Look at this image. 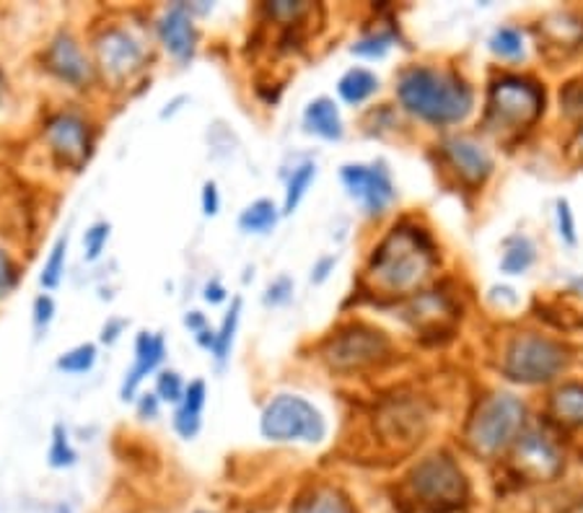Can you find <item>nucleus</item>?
Listing matches in <instances>:
<instances>
[{
  "label": "nucleus",
  "instance_id": "1a4fd4ad",
  "mask_svg": "<svg viewBox=\"0 0 583 513\" xmlns=\"http://www.w3.org/2000/svg\"><path fill=\"white\" fill-rule=\"evenodd\" d=\"M343 182L369 213H381L394 200V187L384 166H345Z\"/></svg>",
  "mask_w": 583,
  "mask_h": 513
},
{
  "label": "nucleus",
  "instance_id": "f03ea898",
  "mask_svg": "<svg viewBox=\"0 0 583 513\" xmlns=\"http://www.w3.org/2000/svg\"><path fill=\"white\" fill-rule=\"evenodd\" d=\"M436 265L434 244L421 228H394L371 259V272L392 293L415 291Z\"/></svg>",
  "mask_w": 583,
  "mask_h": 513
},
{
  "label": "nucleus",
  "instance_id": "6e6552de",
  "mask_svg": "<svg viewBox=\"0 0 583 513\" xmlns=\"http://www.w3.org/2000/svg\"><path fill=\"white\" fill-rule=\"evenodd\" d=\"M329 366L340 368V371H352V368H363L371 364H379L389 356V339L384 332L366 327V324H350L337 332L327 343Z\"/></svg>",
  "mask_w": 583,
  "mask_h": 513
},
{
  "label": "nucleus",
  "instance_id": "a19ab883",
  "mask_svg": "<svg viewBox=\"0 0 583 513\" xmlns=\"http://www.w3.org/2000/svg\"><path fill=\"white\" fill-rule=\"evenodd\" d=\"M141 413L143 415H156V400H154V397H150V400H143V404H141Z\"/></svg>",
  "mask_w": 583,
  "mask_h": 513
},
{
  "label": "nucleus",
  "instance_id": "6ab92c4d",
  "mask_svg": "<svg viewBox=\"0 0 583 513\" xmlns=\"http://www.w3.org/2000/svg\"><path fill=\"white\" fill-rule=\"evenodd\" d=\"M304 120H306V127L312 130V133L322 135V138L337 141L343 135L340 112H337V107L329 99L312 101L304 114Z\"/></svg>",
  "mask_w": 583,
  "mask_h": 513
},
{
  "label": "nucleus",
  "instance_id": "f8f14e48",
  "mask_svg": "<svg viewBox=\"0 0 583 513\" xmlns=\"http://www.w3.org/2000/svg\"><path fill=\"white\" fill-rule=\"evenodd\" d=\"M426 413L415 402H397L379 415V428L389 440L397 444H415L426 428Z\"/></svg>",
  "mask_w": 583,
  "mask_h": 513
},
{
  "label": "nucleus",
  "instance_id": "2f4dec72",
  "mask_svg": "<svg viewBox=\"0 0 583 513\" xmlns=\"http://www.w3.org/2000/svg\"><path fill=\"white\" fill-rule=\"evenodd\" d=\"M74 459H76V454L74 449H70L68 436H65V431L57 425L53 449H49V461H53V467H68V465H74Z\"/></svg>",
  "mask_w": 583,
  "mask_h": 513
},
{
  "label": "nucleus",
  "instance_id": "7c9ffc66",
  "mask_svg": "<svg viewBox=\"0 0 583 513\" xmlns=\"http://www.w3.org/2000/svg\"><path fill=\"white\" fill-rule=\"evenodd\" d=\"M491 47L501 57H518L524 53V40L516 29H501V32H495Z\"/></svg>",
  "mask_w": 583,
  "mask_h": 513
},
{
  "label": "nucleus",
  "instance_id": "58836bf2",
  "mask_svg": "<svg viewBox=\"0 0 583 513\" xmlns=\"http://www.w3.org/2000/svg\"><path fill=\"white\" fill-rule=\"evenodd\" d=\"M203 208H205V215H215V213H218V192H215V185L213 182L205 185Z\"/></svg>",
  "mask_w": 583,
  "mask_h": 513
},
{
  "label": "nucleus",
  "instance_id": "9b49d317",
  "mask_svg": "<svg viewBox=\"0 0 583 513\" xmlns=\"http://www.w3.org/2000/svg\"><path fill=\"white\" fill-rule=\"evenodd\" d=\"M516 465L531 480H552L563 469V461H560L556 446L545 436H537V433H529V436L518 440Z\"/></svg>",
  "mask_w": 583,
  "mask_h": 513
},
{
  "label": "nucleus",
  "instance_id": "9d476101",
  "mask_svg": "<svg viewBox=\"0 0 583 513\" xmlns=\"http://www.w3.org/2000/svg\"><path fill=\"white\" fill-rule=\"evenodd\" d=\"M47 141L55 156L68 166H81L89 156V130L76 114H57L47 122Z\"/></svg>",
  "mask_w": 583,
  "mask_h": 513
},
{
  "label": "nucleus",
  "instance_id": "37998d69",
  "mask_svg": "<svg viewBox=\"0 0 583 513\" xmlns=\"http://www.w3.org/2000/svg\"><path fill=\"white\" fill-rule=\"evenodd\" d=\"M573 148H575V154H579V158H581V161H583V133L579 135V138H575Z\"/></svg>",
  "mask_w": 583,
  "mask_h": 513
},
{
  "label": "nucleus",
  "instance_id": "5701e85b",
  "mask_svg": "<svg viewBox=\"0 0 583 513\" xmlns=\"http://www.w3.org/2000/svg\"><path fill=\"white\" fill-rule=\"evenodd\" d=\"M552 413L563 423H583V387L568 384L552 397Z\"/></svg>",
  "mask_w": 583,
  "mask_h": 513
},
{
  "label": "nucleus",
  "instance_id": "79ce46f5",
  "mask_svg": "<svg viewBox=\"0 0 583 513\" xmlns=\"http://www.w3.org/2000/svg\"><path fill=\"white\" fill-rule=\"evenodd\" d=\"M187 324H190V327H194V330H200V327H203V320H200L198 312H194V314L187 316Z\"/></svg>",
  "mask_w": 583,
  "mask_h": 513
},
{
  "label": "nucleus",
  "instance_id": "cd10ccee",
  "mask_svg": "<svg viewBox=\"0 0 583 513\" xmlns=\"http://www.w3.org/2000/svg\"><path fill=\"white\" fill-rule=\"evenodd\" d=\"M65 249H68V236H60L55 242L53 252H49V259L45 263V270H42V286L45 288H55L60 283L63 267H65Z\"/></svg>",
  "mask_w": 583,
  "mask_h": 513
},
{
  "label": "nucleus",
  "instance_id": "4be33fe9",
  "mask_svg": "<svg viewBox=\"0 0 583 513\" xmlns=\"http://www.w3.org/2000/svg\"><path fill=\"white\" fill-rule=\"evenodd\" d=\"M377 89H379L377 76L363 68L350 70V74H345L340 81V97L348 101V104H361V101L369 99Z\"/></svg>",
  "mask_w": 583,
  "mask_h": 513
},
{
  "label": "nucleus",
  "instance_id": "72a5a7b5",
  "mask_svg": "<svg viewBox=\"0 0 583 513\" xmlns=\"http://www.w3.org/2000/svg\"><path fill=\"white\" fill-rule=\"evenodd\" d=\"M106 236H110V226L106 223H97L91 231H86V252H89V259H97L99 252L106 244Z\"/></svg>",
  "mask_w": 583,
  "mask_h": 513
},
{
  "label": "nucleus",
  "instance_id": "e433bc0d",
  "mask_svg": "<svg viewBox=\"0 0 583 513\" xmlns=\"http://www.w3.org/2000/svg\"><path fill=\"white\" fill-rule=\"evenodd\" d=\"M558 219H560V234H565L568 242H575V234H573V215H571V208H568V202H558Z\"/></svg>",
  "mask_w": 583,
  "mask_h": 513
},
{
  "label": "nucleus",
  "instance_id": "a878e982",
  "mask_svg": "<svg viewBox=\"0 0 583 513\" xmlns=\"http://www.w3.org/2000/svg\"><path fill=\"white\" fill-rule=\"evenodd\" d=\"M316 177V166L314 164H304L299 171H293L291 182H288V192H285V213L296 211V205L304 198L306 187L312 185V179Z\"/></svg>",
  "mask_w": 583,
  "mask_h": 513
},
{
  "label": "nucleus",
  "instance_id": "2eb2a0df",
  "mask_svg": "<svg viewBox=\"0 0 583 513\" xmlns=\"http://www.w3.org/2000/svg\"><path fill=\"white\" fill-rule=\"evenodd\" d=\"M47 63L53 74L74 86H83L91 78L89 60H86L81 47H78V42L70 37V34H60V37L49 45Z\"/></svg>",
  "mask_w": 583,
  "mask_h": 513
},
{
  "label": "nucleus",
  "instance_id": "473e14b6",
  "mask_svg": "<svg viewBox=\"0 0 583 513\" xmlns=\"http://www.w3.org/2000/svg\"><path fill=\"white\" fill-rule=\"evenodd\" d=\"M158 397L167 402H179L182 400V381L175 371H164L158 376Z\"/></svg>",
  "mask_w": 583,
  "mask_h": 513
},
{
  "label": "nucleus",
  "instance_id": "c9c22d12",
  "mask_svg": "<svg viewBox=\"0 0 583 513\" xmlns=\"http://www.w3.org/2000/svg\"><path fill=\"white\" fill-rule=\"evenodd\" d=\"M272 16H278V19H296L299 13H304L306 11V5L304 3H288V0H280V3H272L268 5Z\"/></svg>",
  "mask_w": 583,
  "mask_h": 513
},
{
  "label": "nucleus",
  "instance_id": "ddd939ff",
  "mask_svg": "<svg viewBox=\"0 0 583 513\" xmlns=\"http://www.w3.org/2000/svg\"><path fill=\"white\" fill-rule=\"evenodd\" d=\"M444 156L449 158L453 171H457V175L470 185H482L493 169L491 158H487L485 150H482L478 143H472L467 138L446 141L444 143Z\"/></svg>",
  "mask_w": 583,
  "mask_h": 513
},
{
  "label": "nucleus",
  "instance_id": "393cba45",
  "mask_svg": "<svg viewBox=\"0 0 583 513\" xmlns=\"http://www.w3.org/2000/svg\"><path fill=\"white\" fill-rule=\"evenodd\" d=\"M531 263H535V247H531L527 238H522V236L511 238L506 255H503V263H501L503 270L511 272V276H516V272L527 270Z\"/></svg>",
  "mask_w": 583,
  "mask_h": 513
},
{
  "label": "nucleus",
  "instance_id": "c85d7f7f",
  "mask_svg": "<svg viewBox=\"0 0 583 513\" xmlns=\"http://www.w3.org/2000/svg\"><path fill=\"white\" fill-rule=\"evenodd\" d=\"M93 360H97L93 345H78L76 350L65 353V356L57 360V368H63V371L68 373H86L93 366Z\"/></svg>",
  "mask_w": 583,
  "mask_h": 513
},
{
  "label": "nucleus",
  "instance_id": "dca6fc26",
  "mask_svg": "<svg viewBox=\"0 0 583 513\" xmlns=\"http://www.w3.org/2000/svg\"><path fill=\"white\" fill-rule=\"evenodd\" d=\"M161 40L164 47L169 49L177 60H190L194 53V42H198V32L194 24L182 5L171 9L161 21Z\"/></svg>",
  "mask_w": 583,
  "mask_h": 513
},
{
  "label": "nucleus",
  "instance_id": "412c9836",
  "mask_svg": "<svg viewBox=\"0 0 583 513\" xmlns=\"http://www.w3.org/2000/svg\"><path fill=\"white\" fill-rule=\"evenodd\" d=\"M293 513H356V509H352V503L340 490L324 488L309 495L306 501H299Z\"/></svg>",
  "mask_w": 583,
  "mask_h": 513
},
{
  "label": "nucleus",
  "instance_id": "7ed1b4c3",
  "mask_svg": "<svg viewBox=\"0 0 583 513\" xmlns=\"http://www.w3.org/2000/svg\"><path fill=\"white\" fill-rule=\"evenodd\" d=\"M407 490L417 509L449 513L467 503V480L446 454L423 459L407 477Z\"/></svg>",
  "mask_w": 583,
  "mask_h": 513
},
{
  "label": "nucleus",
  "instance_id": "39448f33",
  "mask_svg": "<svg viewBox=\"0 0 583 513\" xmlns=\"http://www.w3.org/2000/svg\"><path fill=\"white\" fill-rule=\"evenodd\" d=\"M522 425L524 404L508 394H493L480 402L478 413L472 415L470 425H467V440L478 454L493 457L518 436Z\"/></svg>",
  "mask_w": 583,
  "mask_h": 513
},
{
  "label": "nucleus",
  "instance_id": "f257e3e1",
  "mask_svg": "<svg viewBox=\"0 0 583 513\" xmlns=\"http://www.w3.org/2000/svg\"><path fill=\"white\" fill-rule=\"evenodd\" d=\"M400 101L407 112L434 125L464 120L472 110V91L462 78L444 70L413 68L400 78Z\"/></svg>",
  "mask_w": 583,
  "mask_h": 513
},
{
  "label": "nucleus",
  "instance_id": "c03bdc74",
  "mask_svg": "<svg viewBox=\"0 0 583 513\" xmlns=\"http://www.w3.org/2000/svg\"><path fill=\"white\" fill-rule=\"evenodd\" d=\"M57 513H70V511H68V509H60V511H57Z\"/></svg>",
  "mask_w": 583,
  "mask_h": 513
},
{
  "label": "nucleus",
  "instance_id": "f704fd0d",
  "mask_svg": "<svg viewBox=\"0 0 583 513\" xmlns=\"http://www.w3.org/2000/svg\"><path fill=\"white\" fill-rule=\"evenodd\" d=\"M13 286H16V267H13L5 252H0V299L9 295L13 291Z\"/></svg>",
  "mask_w": 583,
  "mask_h": 513
},
{
  "label": "nucleus",
  "instance_id": "0eeeda50",
  "mask_svg": "<svg viewBox=\"0 0 583 513\" xmlns=\"http://www.w3.org/2000/svg\"><path fill=\"white\" fill-rule=\"evenodd\" d=\"M324 421L319 410L301 397H276L262 415V433L270 440H316L324 438Z\"/></svg>",
  "mask_w": 583,
  "mask_h": 513
},
{
  "label": "nucleus",
  "instance_id": "bb28decb",
  "mask_svg": "<svg viewBox=\"0 0 583 513\" xmlns=\"http://www.w3.org/2000/svg\"><path fill=\"white\" fill-rule=\"evenodd\" d=\"M560 107H563L568 118L583 122V74L571 78V81L560 89Z\"/></svg>",
  "mask_w": 583,
  "mask_h": 513
},
{
  "label": "nucleus",
  "instance_id": "423d86ee",
  "mask_svg": "<svg viewBox=\"0 0 583 513\" xmlns=\"http://www.w3.org/2000/svg\"><path fill=\"white\" fill-rule=\"evenodd\" d=\"M563 366H565L563 345H558L556 339L524 335L511 343L503 371H506L514 381H522V384H539V381H550L552 376H558Z\"/></svg>",
  "mask_w": 583,
  "mask_h": 513
},
{
  "label": "nucleus",
  "instance_id": "ea45409f",
  "mask_svg": "<svg viewBox=\"0 0 583 513\" xmlns=\"http://www.w3.org/2000/svg\"><path fill=\"white\" fill-rule=\"evenodd\" d=\"M205 299H208V301H213V303L223 301V288H221V286H208V288H205Z\"/></svg>",
  "mask_w": 583,
  "mask_h": 513
},
{
  "label": "nucleus",
  "instance_id": "c756f323",
  "mask_svg": "<svg viewBox=\"0 0 583 513\" xmlns=\"http://www.w3.org/2000/svg\"><path fill=\"white\" fill-rule=\"evenodd\" d=\"M239 309H242V301L236 299L234 306H232V312H228L226 320H223V327L218 332V337H215V358H218V360H226L228 350H232L236 324H239Z\"/></svg>",
  "mask_w": 583,
  "mask_h": 513
},
{
  "label": "nucleus",
  "instance_id": "aec40b11",
  "mask_svg": "<svg viewBox=\"0 0 583 513\" xmlns=\"http://www.w3.org/2000/svg\"><path fill=\"white\" fill-rule=\"evenodd\" d=\"M203 404H205V384L203 381H192L184 394V404L179 408L175 421L177 431L182 433L184 438H192L194 433L200 431V413H203Z\"/></svg>",
  "mask_w": 583,
  "mask_h": 513
},
{
  "label": "nucleus",
  "instance_id": "20e7f679",
  "mask_svg": "<svg viewBox=\"0 0 583 513\" xmlns=\"http://www.w3.org/2000/svg\"><path fill=\"white\" fill-rule=\"evenodd\" d=\"M545 97L531 81L524 78H501L493 83L487 99L485 127L493 133H518L527 130L542 114Z\"/></svg>",
  "mask_w": 583,
  "mask_h": 513
},
{
  "label": "nucleus",
  "instance_id": "b1692460",
  "mask_svg": "<svg viewBox=\"0 0 583 513\" xmlns=\"http://www.w3.org/2000/svg\"><path fill=\"white\" fill-rule=\"evenodd\" d=\"M276 221H278L276 205H272L270 200H257V202H251L247 211L242 213L239 226L244 231H255V234H265V231H270L272 226H276Z\"/></svg>",
  "mask_w": 583,
  "mask_h": 513
},
{
  "label": "nucleus",
  "instance_id": "4c0bfd02",
  "mask_svg": "<svg viewBox=\"0 0 583 513\" xmlns=\"http://www.w3.org/2000/svg\"><path fill=\"white\" fill-rule=\"evenodd\" d=\"M34 309H37V316H34V320H37V324L42 327V324H47L49 320H53V299H49V295H40L37 303H34Z\"/></svg>",
  "mask_w": 583,
  "mask_h": 513
},
{
  "label": "nucleus",
  "instance_id": "f3484780",
  "mask_svg": "<svg viewBox=\"0 0 583 513\" xmlns=\"http://www.w3.org/2000/svg\"><path fill=\"white\" fill-rule=\"evenodd\" d=\"M164 358V339L158 335H148V332H143L138 337V343H135V366L130 368L127 379H125V387H122V397H133L135 389L146 376L154 371V368L161 364Z\"/></svg>",
  "mask_w": 583,
  "mask_h": 513
},
{
  "label": "nucleus",
  "instance_id": "4468645a",
  "mask_svg": "<svg viewBox=\"0 0 583 513\" xmlns=\"http://www.w3.org/2000/svg\"><path fill=\"white\" fill-rule=\"evenodd\" d=\"M99 57H102V65L106 74H112L114 78L130 76L135 68L141 65V47L135 45V40L130 34L120 32V29H112L106 32L102 40H99Z\"/></svg>",
  "mask_w": 583,
  "mask_h": 513
},
{
  "label": "nucleus",
  "instance_id": "a211bd4d",
  "mask_svg": "<svg viewBox=\"0 0 583 513\" xmlns=\"http://www.w3.org/2000/svg\"><path fill=\"white\" fill-rule=\"evenodd\" d=\"M539 29H542L545 47L575 49L583 40V21L571 16V13H558V16L547 19Z\"/></svg>",
  "mask_w": 583,
  "mask_h": 513
}]
</instances>
